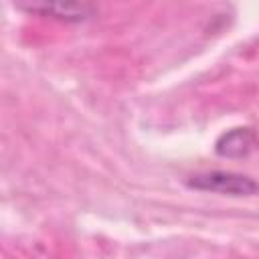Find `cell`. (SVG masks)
<instances>
[{"mask_svg": "<svg viewBox=\"0 0 259 259\" xmlns=\"http://www.w3.org/2000/svg\"><path fill=\"white\" fill-rule=\"evenodd\" d=\"M188 188L204 190V192H219L229 196H251L259 192V182L251 176L237 174V172H225V170H212V172H200L186 180Z\"/></svg>", "mask_w": 259, "mask_h": 259, "instance_id": "6da1fadb", "label": "cell"}, {"mask_svg": "<svg viewBox=\"0 0 259 259\" xmlns=\"http://www.w3.org/2000/svg\"><path fill=\"white\" fill-rule=\"evenodd\" d=\"M20 8L65 22H83L95 14V8L91 4H79V2H38V4H20Z\"/></svg>", "mask_w": 259, "mask_h": 259, "instance_id": "7a4b0ae2", "label": "cell"}, {"mask_svg": "<svg viewBox=\"0 0 259 259\" xmlns=\"http://www.w3.org/2000/svg\"><path fill=\"white\" fill-rule=\"evenodd\" d=\"M257 144V136L251 127H233L219 136L214 152L223 158H245Z\"/></svg>", "mask_w": 259, "mask_h": 259, "instance_id": "3957f363", "label": "cell"}]
</instances>
